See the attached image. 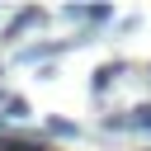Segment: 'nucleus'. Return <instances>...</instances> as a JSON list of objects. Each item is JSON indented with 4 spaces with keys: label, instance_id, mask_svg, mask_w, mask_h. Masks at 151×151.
Here are the masks:
<instances>
[{
    "label": "nucleus",
    "instance_id": "nucleus-2",
    "mask_svg": "<svg viewBox=\"0 0 151 151\" xmlns=\"http://www.w3.org/2000/svg\"><path fill=\"white\" fill-rule=\"evenodd\" d=\"M113 76H118V66H99V71H94V90H109Z\"/></svg>",
    "mask_w": 151,
    "mask_h": 151
},
{
    "label": "nucleus",
    "instance_id": "nucleus-4",
    "mask_svg": "<svg viewBox=\"0 0 151 151\" xmlns=\"http://www.w3.org/2000/svg\"><path fill=\"white\" fill-rule=\"evenodd\" d=\"M132 127H142V132H151V109H137V118H132Z\"/></svg>",
    "mask_w": 151,
    "mask_h": 151
},
{
    "label": "nucleus",
    "instance_id": "nucleus-5",
    "mask_svg": "<svg viewBox=\"0 0 151 151\" xmlns=\"http://www.w3.org/2000/svg\"><path fill=\"white\" fill-rule=\"evenodd\" d=\"M0 151H42V146H33V142H0Z\"/></svg>",
    "mask_w": 151,
    "mask_h": 151
},
{
    "label": "nucleus",
    "instance_id": "nucleus-6",
    "mask_svg": "<svg viewBox=\"0 0 151 151\" xmlns=\"http://www.w3.org/2000/svg\"><path fill=\"white\" fill-rule=\"evenodd\" d=\"M9 118H28V104L24 99H9Z\"/></svg>",
    "mask_w": 151,
    "mask_h": 151
},
{
    "label": "nucleus",
    "instance_id": "nucleus-3",
    "mask_svg": "<svg viewBox=\"0 0 151 151\" xmlns=\"http://www.w3.org/2000/svg\"><path fill=\"white\" fill-rule=\"evenodd\" d=\"M47 127H52V132H57V137H76V127H71V123H61V118H52V123H47Z\"/></svg>",
    "mask_w": 151,
    "mask_h": 151
},
{
    "label": "nucleus",
    "instance_id": "nucleus-1",
    "mask_svg": "<svg viewBox=\"0 0 151 151\" xmlns=\"http://www.w3.org/2000/svg\"><path fill=\"white\" fill-rule=\"evenodd\" d=\"M38 19H42V14H38V9H19V14H14V24H9V33H5V38H19V33H24V28H28V24H38Z\"/></svg>",
    "mask_w": 151,
    "mask_h": 151
}]
</instances>
